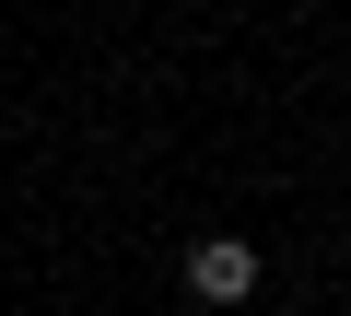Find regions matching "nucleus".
Instances as JSON below:
<instances>
[{
	"instance_id": "f257e3e1",
	"label": "nucleus",
	"mask_w": 351,
	"mask_h": 316,
	"mask_svg": "<svg viewBox=\"0 0 351 316\" xmlns=\"http://www.w3.org/2000/svg\"><path fill=\"white\" fill-rule=\"evenodd\" d=\"M188 293H199V304H246V293H258V246H246V234H211V246L188 258Z\"/></svg>"
}]
</instances>
